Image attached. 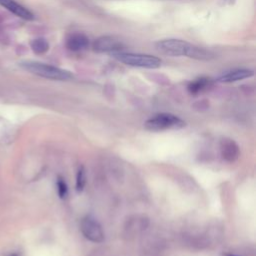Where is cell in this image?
<instances>
[{"label":"cell","mask_w":256,"mask_h":256,"mask_svg":"<svg viewBox=\"0 0 256 256\" xmlns=\"http://www.w3.org/2000/svg\"><path fill=\"white\" fill-rule=\"evenodd\" d=\"M66 46L69 50L74 52L85 50L89 46V38L82 33L71 34L67 38Z\"/></svg>","instance_id":"9c48e42d"},{"label":"cell","mask_w":256,"mask_h":256,"mask_svg":"<svg viewBox=\"0 0 256 256\" xmlns=\"http://www.w3.org/2000/svg\"><path fill=\"white\" fill-rule=\"evenodd\" d=\"M116 60L126 64V65L133 67H141L154 69L158 68L161 65V60L158 57L148 55V54H139V53H125L117 52L111 54Z\"/></svg>","instance_id":"7a4b0ae2"},{"label":"cell","mask_w":256,"mask_h":256,"mask_svg":"<svg viewBox=\"0 0 256 256\" xmlns=\"http://www.w3.org/2000/svg\"><path fill=\"white\" fill-rule=\"evenodd\" d=\"M80 230H81L84 237L91 242L101 243L104 240V231L100 223L91 216H86L82 219L80 224Z\"/></svg>","instance_id":"5b68a950"},{"label":"cell","mask_w":256,"mask_h":256,"mask_svg":"<svg viewBox=\"0 0 256 256\" xmlns=\"http://www.w3.org/2000/svg\"><path fill=\"white\" fill-rule=\"evenodd\" d=\"M8 256H19L17 253H12V254H10V255H8Z\"/></svg>","instance_id":"2e32d148"},{"label":"cell","mask_w":256,"mask_h":256,"mask_svg":"<svg viewBox=\"0 0 256 256\" xmlns=\"http://www.w3.org/2000/svg\"><path fill=\"white\" fill-rule=\"evenodd\" d=\"M86 183V173L83 166H80L77 175H76V190L77 192H81Z\"/></svg>","instance_id":"4fadbf2b"},{"label":"cell","mask_w":256,"mask_h":256,"mask_svg":"<svg viewBox=\"0 0 256 256\" xmlns=\"http://www.w3.org/2000/svg\"><path fill=\"white\" fill-rule=\"evenodd\" d=\"M222 256H238V255H234V254H228V253H226V254H223Z\"/></svg>","instance_id":"9a60e30c"},{"label":"cell","mask_w":256,"mask_h":256,"mask_svg":"<svg viewBox=\"0 0 256 256\" xmlns=\"http://www.w3.org/2000/svg\"><path fill=\"white\" fill-rule=\"evenodd\" d=\"M191 46L190 43L179 39H163L155 44L158 52L168 56H188Z\"/></svg>","instance_id":"277c9868"},{"label":"cell","mask_w":256,"mask_h":256,"mask_svg":"<svg viewBox=\"0 0 256 256\" xmlns=\"http://www.w3.org/2000/svg\"><path fill=\"white\" fill-rule=\"evenodd\" d=\"M253 71L250 69H234L231 70L225 74L221 75L218 78L219 82H225V83H230V82H235L238 80H242L245 78H249L253 76Z\"/></svg>","instance_id":"30bf717a"},{"label":"cell","mask_w":256,"mask_h":256,"mask_svg":"<svg viewBox=\"0 0 256 256\" xmlns=\"http://www.w3.org/2000/svg\"><path fill=\"white\" fill-rule=\"evenodd\" d=\"M0 5L5 7L8 11L12 12L18 17L25 19V20H33L34 15L32 12H30L28 9H26L24 6L20 5L14 0H0Z\"/></svg>","instance_id":"52a82bcc"},{"label":"cell","mask_w":256,"mask_h":256,"mask_svg":"<svg viewBox=\"0 0 256 256\" xmlns=\"http://www.w3.org/2000/svg\"><path fill=\"white\" fill-rule=\"evenodd\" d=\"M145 128L150 131H164L168 129H178L185 126V122L178 116L170 113H159L145 122Z\"/></svg>","instance_id":"3957f363"},{"label":"cell","mask_w":256,"mask_h":256,"mask_svg":"<svg viewBox=\"0 0 256 256\" xmlns=\"http://www.w3.org/2000/svg\"><path fill=\"white\" fill-rule=\"evenodd\" d=\"M123 43L113 36H102L93 43V50L98 53H117L123 49Z\"/></svg>","instance_id":"8992f818"},{"label":"cell","mask_w":256,"mask_h":256,"mask_svg":"<svg viewBox=\"0 0 256 256\" xmlns=\"http://www.w3.org/2000/svg\"><path fill=\"white\" fill-rule=\"evenodd\" d=\"M208 84H209V79H208V78L202 77V78L196 79L195 81L189 83L188 91L191 94H197L200 91H202Z\"/></svg>","instance_id":"8fae6325"},{"label":"cell","mask_w":256,"mask_h":256,"mask_svg":"<svg viewBox=\"0 0 256 256\" xmlns=\"http://www.w3.org/2000/svg\"><path fill=\"white\" fill-rule=\"evenodd\" d=\"M20 66L32 74L47 79L66 81V80H69L73 77V75L67 70L37 61H24L20 63Z\"/></svg>","instance_id":"6da1fadb"},{"label":"cell","mask_w":256,"mask_h":256,"mask_svg":"<svg viewBox=\"0 0 256 256\" xmlns=\"http://www.w3.org/2000/svg\"><path fill=\"white\" fill-rule=\"evenodd\" d=\"M220 151L223 159L228 162H234L239 156V148L232 139L223 138L220 142Z\"/></svg>","instance_id":"ba28073f"},{"label":"cell","mask_w":256,"mask_h":256,"mask_svg":"<svg viewBox=\"0 0 256 256\" xmlns=\"http://www.w3.org/2000/svg\"><path fill=\"white\" fill-rule=\"evenodd\" d=\"M30 45H31V49L36 54H43L49 49V44H48V42L43 38L34 39L30 43Z\"/></svg>","instance_id":"7c38bea8"},{"label":"cell","mask_w":256,"mask_h":256,"mask_svg":"<svg viewBox=\"0 0 256 256\" xmlns=\"http://www.w3.org/2000/svg\"><path fill=\"white\" fill-rule=\"evenodd\" d=\"M56 187H57V193H58L59 197L61 199L65 198L67 196V193H68V188H67L66 182L64 181L63 178L58 177L57 182H56Z\"/></svg>","instance_id":"5bb4252c"}]
</instances>
